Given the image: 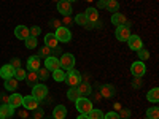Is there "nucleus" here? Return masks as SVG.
<instances>
[{
    "instance_id": "obj_7",
    "label": "nucleus",
    "mask_w": 159,
    "mask_h": 119,
    "mask_svg": "<svg viewBox=\"0 0 159 119\" xmlns=\"http://www.w3.org/2000/svg\"><path fill=\"white\" fill-rule=\"evenodd\" d=\"M115 35H116V38L119 40V42H127V38L132 35L130 33V27H127V25H118Z\"/></svg>"
},
{
    "instance_id": "obj_10",
    "label": "nucleus",
    "mask_w": 159,
    "mask_h": 119,
    "mask_svg": "<svg viewBox=\"0 0 159 119\" xmlns=\"http://www.w3.org/2000/svg\"><path fill=\"white\" fill-rule=\"evenodd\" d=\"M38 100H35L34 95H24L22 97V107L25 110H29V111H34L35 108H38Z\"/></svg>"
},
{
    "instance_id": "obj_16",
    "label": "nucleus",
    "mask_w": 159,
    "mask_h": 119,
    "mask_svg": "<svg viewBox=\"0 0 159 119\" xmlns=\"http://www.w3.org/2000/svg\"><path fill=\"white\" fill-rule=\"evenodd\" d=\"M15 110H16V108H13L11 105H8V103H3L2 107H0V119H7V117H11L13 114H15Z\"/></svg>"
},
{
    "instance_id": "obj_42",
    "label": "nucleus",
    "mask_w": 159,
    "mask_h": 119,
    "mask_svg": "<svg viewBox=\"0 0 159 119\" xmlns=\"http://www.w3.org/2000/svg\"><path fill=\"white\" fill-rule=\"evenodd\" d=\"M103 119H119L116 111H108L107 114H103Z\"/></svg>"
},
{
    "instance_id": "obj_56",
    "label": "nucleus",
    "mask_w": 159,
    "mask_h": 119,
    "mask_svg": "<svg viewBox=\"0 0 159 119\" xmlns=\"http://www.w3.org/2000/svg\"><path fill=\"white\" fill-rule=\"evenodd\" d=\"M46 119H51V117H46Z\"/></svg>"
},
{
    "instance_id": "obj_3",
    "label": "nucleus",
    "mask_w": 159,
    "mask_h": 119,
    "mask_svg": "<svg viewBox=\"0 0 159 119\" xmlns=\"http://www.w3.org/2000/svg\"><path fill=\"white\" fill-rule=\"evenodd\" d=\"M75 107H76V110L80 111V114H88V113L92 110V102H91L88 97H80V99L75 102Z\"/></svg>"
},
{
    "instance_id": "obj_14",
    "label": "nucleus",
    "mask_w": 159,
    "mask_h": 119,
    "mask_svg": "<svg viewBox=\"0 0 159 119\" xmlns=\"http://www.w3.org/2000/svg\"><path fill=\"white\" fill-rule=\"evenodd\" d=\"M84 16L88 18V21H89L91 24H96V22L99 21V11H97V8H94V7H89V8H86Z\"/></svg>"
},
{
    "instance_id": "obj_38",
    "label": "nucleus",
    "mask_w": 159,
    "mask_h": 119,
    "mask_svg": "<svg viewBox=\"0 0 159 119\" xmlns=\"http://www.w3.org/2000/svg\"><path fill=\"white\" fill-rule=\"evenodd\" d=\"M130 110L129 108H121L119 110V113H118V116H119V119H129L130 117Z\"/></svg>"
},
{
    "instance_id": "obj_13",
    "label": "nucleus",
    "mask_w": 159,
    "mask_h": 119,
    "mask_svg": "<svg viewBox=\"0 0 159 119\" xmlns=\"http://www.w3.org/2000/svg\"><path fill=\"white\" fill-rule=\"evenodd\" d=\"M42 67V59L38 56H30L27 59V72H37Z\"/></svg>"
},
{
    "instance_id": "obj_35",
    "label": "nucleus",
    "mask_w": 159,
    "mask_h": 119,
    "mask_svg": "<svg viewBox=\"0 0 159 119\" xmlns=\"http://www.w3.org/2000/svg\"><path fill=\"white\" fill-rule=\"evenodd\" d=\"M37 75H38V79H40V81H46V79H48V68H42V67H40L38 70H37Z\"/></svg>"
},
{
    "instance_id": "obj_8",
    "label": "nucleus",
    "mask_w": 159,
    "mask_h": 119,
    "mask_svg": "<svg viewBox=\"0 0 159 119\" xmlns=\"http://www.w3.org/2000/svg\"><path fill=\"white\" fill-rule=\"evenodd\" d=\"M56 5H57V11L61 13L62 16H70L72 15L73 8H72V3L70 2H67V0H59Z\"/></svg>"
},
{
    "instance_id": "obj_20",
    "label": "nucleus",
    "mask_w": 159,
    "mask_h": 119,
    "mask_svg": "<svg viewBox=\"0 0 159 119\" xmlns=\"http://www.w3.org/2000/svg\"><path fill=\"white\" fill-rule=\"evenodd\" d=\"M45 46H48V48H51V49L59 46V40L56 38L54 33H46V35H45Z\"/></svg>"
},
{
    "instance_id": "obj_44",
    "label": "nucleus",
    "mask_w": 159,
    "mask_h": 119,
    "mask_svg": "<svg viewBox=\"0 0 159 119\" xmlns=\"http://www.w3.org/2000/svg\"><path fill=\"white\" fill-rule=\"evenodd\" d=\"M51 56H54V57L62 56V49H61V48H52V49H51Z\"/></svg>"
},
{
    "instance_id": "obj_21",
    "label": "nucleus",
    "mask_w": 159,
    "mask_h": 119,
    "mask_svg": "<svg viewBox=\"0 0 159 119\" xmlns=\"http://www.w3.org/2000/svg\"><path fill=\"white\" fill-rule=\"evenodd\" d=\"M0 76H2L3 79H8V78H15V68H13L10 64L3 65V67L0 68Z\"/></svg>"
},
{
    "instance_id": "obj_26",
    "label": "nucleus",
    "mask_w": 159,
    "mask_h": 119,
    "mask_svg": "<svg viewBox=\"0 0 159 119\" xmlns=\"http://www.w3.org/2000/svg\"><path fill=\"white\" fill-rule=\"evenodd\" d=\"M65 76H67V72L64 68H57V70L52 72V78H54V81H57V83L65 81Z\"/></svg>"
},
{
    "instance_id": "obj_24",
    "label": "nucleus",
    "mask_w": 159,
    "mask_h": 119,
    "mask_svg": "<svg viewBox=\"0 0 159 119\" xmlns=\"http://www.w3.org/2000/svg\"><path fill=\"white\" fill-rule=\"evenodd\" d=\"M127 19H126V16L124 15H121V13H113V16H111V24H115L116 27L118 25H124V22H126Z\"/></svg>"
},
{
    "instance_id": "obj_49",
    "label": "nucleus",
    "mask_w": 159,
    "mask_h": 119,
    "mask_svg": "<svg viewBox=\"0 0 159 119\" xmlns=\"http://www.w3.org/2000/svg\"><path fill=\"white\" fill-rule=\"evenodd\" d=\"M105 3H107V0H99V8H105Z\"/></svg>"
},
{
    "instance_id": "obj_27",
    "label": "nucleus",
    "mask_w": 159,
    "mask_h": 119,
    "mask_svg": "<svg viewBox=\"0 0 159 119\" xmlns=\"http://www.w3.org/2000/svg\"><path fill=\"white\" fill-rule=\"evenodd\" d=\"M25 81H27V84L32 87L38 83V75L37 72H27V75H25Z\"/></svg>"
},
{
    "instance_id": "obj_5",
    "label": "nucleus",
    "mask_w": 159,
    "mask_h": 119,
    "mask_svg": "<svg viewBox=\"0 0 159 119\" xmlns=\"http://www.w3.org/2000/svg\"><path fill=\"white\" fill-rule=\"evenodd\" d=\"M54 35L59 40V43H69L72 40V32L69 30V27H64V25H61V27L56 29Z\"/></svg>"
},
{
    "instance_id": "obj_31",
    "label": "nucleus",
    "mask_w": 159,
    "mask_h": 119,
    "mask_svg": "<svg viewBox=\"0 0 159 119\" xmlns=\"http://www.w3.org/2000/svg\"><path fill=\"white\" fill-rule=\"evenodd\" d=\"M105 8H107L108 11H111V13H116V11L119 10L118 0H107V3H105Z\"/></svg>"
},
{
    "instance_id": "obj_4",
    "label": "nucleus",
    "mask_w": 159,
    "mask_h": 119,
    "mask_svg": "<svg viewBox=\"0 0 159 119\" xmlns=\"http://www.w3.org/2000/svg\"><path fill=\"white\" fill-rule=\"evenodd\" d=\"M59 64H61V68H64L65 72L70 70L75 67V56L70 54V52H64L59 59Z\"/></svg>"
},
{
    "instance_id": "obj_47",
    "label": "nucleus",
    "mask_w": 159,
    "mask_h": 119,
    "mask_svg": "<svg viewBox=\"0 0 159 119\" xmlns=\"http://www.w3.org/2000/svg\"><path fill=\"white\" fill-rule=\"evenodd\" d=\"M49 25H51V27H54V29H57V27H61V21L59 19H52L49 22Z\"/></svg>"
},
{
    "instance_id": "obj_15",
    "label": "nucleus",
    "mask_w": 159,
    "mask_h": 119,
    "mask_svg": "<svg viewBox=\"0 0 159 119\" xmlns=\"http://www.w3.org/2000/svg\"><path fill=\"white\" fill-rule=\"evenodd\" d=\"M78 92H80V95L81 97H89L91 95V92H92V86L88 83V81H83V83H80L76 86Z\"/></svg>"
},
{
    "instance_id": "obj_29",
    "label": "nucleus",
    "mask_w": 159,
    "mask_h": 119,
    "mask_svg": "<svg viewBox=\"0 0 159 119\" xmlns=\"http://www.w3.org/2000/svg\"><path fill=\"white\" fill-rule=\"evenodd\" d=\"M88 117H89V119H103V111L99 110V108H92V110L88 113Z\"/></svg>"
},
{
    "instance_id": "obj_17",
    "label": "nucleus",
    "mask_w": 159,
    "mask_h": 119,
    "mask_svg": "<svg viewBox=\"0 0 159 119\" xmlns=\"http://www.w3.org/2000/svg\"><path fill=\"white\" fill-rule=\"evenodd\" d=\"M75 22L78 25H81V27H86V29H92V27H94V24H91L88 21V18L84 16V13H78V15L75 16Z\"/></svg>"
},
{
    "instance_id": "obj_30",
    "label": "nucleus",
    "mask_w": 159,
    "mask_h": 119,
    "mask_svg": "<svg viewBox=\"0 0 159 119\" xmlns=\"http://www.w3.org/2000/svg\"><path fill=\"white\" fill-rule=\"evenodd\" d=\"M24 43H25V48L27 49H35L38 46V40L35 37H29V38L24 40Z\"/></svg>"
},
{
    "instance_id": "obj_50",
    "label": "nucleus",
    "mask_w": 159,
    "mask_h": 119,
    "mask_svg": "<svg viewBox=\"0 0 159 119\" xmlns=\"http://www.w3.org/2000/svg\"><path fill=\"white\" fill-rule=\"evenodd\" d=\"M121 108H123V107H121V103H115V110H118V111H119Z\"/></svg>"
},
{
    "instance_id": "obj_41",
    "label": "nucleus",
    "mask_w": 159,
    "mask_h": 119,
    "mask_svg": "<svg viewBox=\"0 0 159 119\" xmlns=\"http://www.w3.org/2000/svg\"><path fill=\"white\" fill-rule=\"evenodd\" d=\"M29 32H30V37H35V38H37L40 33H42V29H40L38 25H34V27L29 29Z\"/></svg>"
},
{
    "instance_id": "obj_45",
    "label": "nucleus",
    "mask_w": 159,
    "mask_h": 119,
    "mask_svg": "<svg viewBox=\"0 0 159 119\" xmlns=\"http://www.w3.org/2000/svg\"><path fill=\"white\" fill-rule=\"evenodd\" d=\"M0 102H2V103H8L10 102V95H7L5 92H0Z\"/></svg>"
},
{
    "instance_id": "obj_48",
    "label": "nucleus",
    "mask_w": 159,
    "mask_h": 119,
    "mask_svg": "<svg viewBox=\"0 0 159 119\" xmlns=\"http://www.w3.org/2000/svg\"><path fill=\"white\" fill-rule=\"evenodd\" d=\"M62 22H64V27H67V25H70L73 21H72L70 16H64V21H62Z\"/></svg>"
},
{
    "instance_id": "obj_2",
    "label": "nucleus",
    "mask_w": 159,
    "mask_h": 119,
    "mask_svg": "<svg viewBox=\"0 0 159 119\" xmlns=\"http://www.w3.org/2000/svg\"><path fill=\"white\" fill-rule=\"evenodd\" d=\"M30 95H34L35 100H38V102H43L48 97V86L37 83L35 86H32V94Z\"/></svg>"
},
{
    "instance_id": "obj_53",
    "label": "nucleus",
    "mask_w": 159,
    "mask_h": 119,
    "mask_svg": "<svg viewBox=\"0 0 159 119\" xmlns=\"http://www.w3.org/2000/svg\"><path fill=\"white\" fill-rule=\"evenodd\" d=\"M52 2H56V3H57V2H59V0H52Z\"/></svg>"
},
{
    "instance_id": "obj_6",
    "label": "nucleus",
    "mask_w": 159,
    "mask_h": 119,
    "mask_svg": "<svg viewBox=\"0 0 159 119\" xmlns=\"http://www.w3.org/2000/svg\"><path fill=\"white\" fill-rule=\"evenodd\" d=\"M130 73L137 76V78H143V75L147 73V65L142 60H135L134 64L130 65Z\"/></svg>"
},
{
    "instance_id": "obj_19",
    "label": "nucleus",
    "mask_w": 159,
    "mask_h": 119,
    "mask_svg": "<svg viewBox=\"0 0 159 119\" xmlns=\"http://www.w3.org/2000/svg\"><path fill=\"white\" fill-rule=\"evenodd\" d=\"M15 35H16V38H19V40L29 38V37H30L29 27H25V25H18V27L15 29Z\"/></svg>"
},
{
    "instance_id": "obj_55",
    "label": "nucleus",
    "mask_w": 159,
    "mask_h": 119,
    "mask_svg": "<svg viewBox=\"0 0 159 119\" xmlns=\"http://www.w3.org/2000/svg\"><path fill=\"white\" fill-rule=\"evenodd\" d=\"M145 119H148V117H147V116H145Z\"/></svg>"
},
{
    "instance_id": "obj_37",
    "label": "nucleus",
    "mask_w": 159,
    "mask_h": 119,
    "mask_svg": "<svg viewBox=\"0 0 159 119\" xmlns=\"http://www.w3.org/2000/svg\"><path fill=\"white\" fill-rule=\"evenodd\" d=\"M45 117V111H43V108H35L34 110V113H32V119H43Z\"/></svg>"
},
{
    "instance_id": "obj_36",
    "label": "nucleus",
    "mask_w": 159,
    "mask_h": 119,
    "mask_svg": "<svg viewBox=\"0 0 159 119\" xmlns=\"http://www.w3.org/2000/svg\"><path fill=\"white\" fill-rule=\"evenodd\" d=\"M25 75H27V72H25L22 67L15 70V78L18 79V81H22V79H25Z\"/></svg>"
},
{
    "instance_id": "obj_1",
    "label": "nucleus",
    "mask_w": 159,
    "mask_h": 119,
    "mask_svg": "<svg viewBox=\"0 0 159 119\" xmlns=\"http://www.w3.org/2000/svg\"><path fill=\"white\" fill-rule=\"evenodd\" d=\"M83 81V76H81V73H80L78 70H75V68H70V70H67V76H65V83H67L69 86H72V87H76L80 83Z\"/></svg>"
},
{
    "instance_id": "obj_33",
    "label": "nucleus",
    "mask_w": 159,
    "mask_h": 119,
    "mask_svg": "<svg viewBox=\"0 0 159 119\" xmlns=\"http://www.w3.org/2000/svg\"><path fill=\"white\" fill-rule=\"evenodd\" d=\"M147 117L148 119H157L159 117V108L157 107H151L147 110Z\"/></svg>"
},
{
    "instance_id": "obj_54",
    "label": "nucleus",
    "mask_w": 159,
    "mask_h": 119,
    "mask_svg": "<svg viewBox=\"0 0 159 119\" xmlns=\"http://www.w3.org/2000/svg\"><path fill=\"white\" fill-rule=\"evenodd\" d=\"M88 2H92V0H88Z\"/></svg>"
},
{
    "instance_id": "obj_43",
    "label": "nucleus",
    "mask_w": 159,
    "mask_h": 119,
    "mask_svg": "<svg viewBox=\"0 0 159 119\" xmlns=\"http://www.w3.org/2000/svg\"><path fill=\"white\" fill-rule=\"evenodd\" d=\"M18 116L21 117V119H27L29 117V110H21V111H18Z\"/></svg>"
},
{
    "instance_id": "obj_40",
    "label": "nucleus",
    "mask_w": 159,
    "mask_h": 119,
    "mask_svg": "<svg viewBox=\"0 0 159 119\" xmlns=\"http://www.w3.org/2000/svg\"><path fill=\"white\" fill-rule=\"evenodd\" d=\"M10 65H11L15 70H16V68H21V59H19V57H13V59L10 60Z\"/></svg>"
},
{
    "instance_id": "obj_23",
    "label": "nucleus",
    "mask_w": 159,
    "mask_h": 119,
    "mask_svg": "<svg viewBox=\"0 0 159 119\" xmlns=\"http://www.w3.org/2000/svg\"><path fill=\"white\" fill-rule=\"evenodd\" d=\"M147 100L151 102V103H157L159 102V89L157 87H153L147 92Z\"/></svg>"
},
{
    "instance_id": "obj_22",
    "label": "nucleus",
    "mask_w": 159,
    "mask_h": 119,
    "mask_svg": "<svg viewBox=\"0 0 159 119\" xmlns=\"http://www.w3.org/2000/svg\"><path fill=\"white\" fill-rule=\"evenodd\" d=\"M8 105H11L13 108L21 107V105H22V95H21V94H16V92H13V94L10 95V102H8Z\"/></svg>"
},
{
    "instance_id": "obj_9",
    "label": "nucleus",
    "mask_w": 159,
    "mask_h": 119,
    "mask_svg": "<svg viewBox=\"0 0 159 119\" xmlns=\"http://www.w3.org/2000/svg\"><path fill=\"white\" fill-rule=\"evenodd\" d=\"M100 95H102V99H113L115 97V94H116V89H115V86L113 84H102L100 86Z\"/></svg>"
},
{
    "instance_id": "obj_34",
    "label": "nucleus",
    "mask_w": 159,
    "mask_h": 119,
    "mask_svg": "<svg viewBox=\"0 0 159 119\" xmlns=\"http://www.w3.org/2000/svg\"><path fill=\"white\" fill-rule=\"evenodd\" d=\"M137 54H139V59H140L142 62L150 59V51H148V49H145V48H140V49L137 51Z\"/></svg>"
},
{
    "instance_id": "obj_11",
    "label": "nucleus",
    "mask_w": 159,
    "mask_h": 119,
    "mask_svg": "<svg viewBox=\"0 0 159 119\" xmlns=\"http://www.w3.org/2000/svg\"><path fill=\"white\" fill-rule=\"evenodd\" d=\"M127 46L132 49V51H139L140 48H143V42L139 35H130L127 38Z\"/></svg>"
},
{
    "instance_id": "obj_32",
    "label": "nucleus",
    "mask_w": 159,
    "mask_h": 119,
    "mask_svg": "<svg viewBox=\"0 0 159 119\" xmlns=\"http://www.w3.org/2000/svg\"><path fill=\"white\" fill-rule=\"evenodd\" d=\"M40 59H46V57H49L51 56V48H48V46H43V48H40L38 49V54H37Z\"/></svg>"
},
{
    "instance_id": "obj_18",
    "label": "nucleus",
    "mask_w": 159,
    "mask_h": 119,
    "mask_svg": "<svg viewBox=\"0 0 159 119\" xmlns=\"http://www.w3.org/2000/svg\"><path fill=\"white\" fill-rule=\"evenodd\" d=\"M65 116H67V108L64 105H56L52 110V119H65Z\"/></svg>"
},
{
    "instance_id": "obj_12",
    "label": "nucleus",
    "mask_w": 159,
    "mask_h": 119,
    "mask_svg": "<svg viewBox=\"0 0 159 119\" xmlns=\"http://www.w3.org/2000/svg\"><path fill=\"white\" fill-rule=\"evenodd\" d=\"M45 68H48V72H54V70L61 68L59 57H54V56L46 57V59H45Z\"/></svg>"
},
{
    "instance_id": "obj_39",
    "label": "nucleus",
    "mask_w": 159,
    "mask_h": 119,
    "mask_svg": "<svg viewBox=\"0 0 159 119\" xmlns=\"http://www.w3.org/2000/svg\"><path fill=\"white\" fill-rule=\"evenodd\" d=\"M142 86H143V79L134 76V79H132V87H134V89H140Z\"/></svg>"
},
{
    "instance_id": "obj_52",
    "label": "nucleus",
    "mask_w": 159,
    "mask_h": 119,
    "mask_svg": "<svg viewBox=\"0 0 159 119\" xmlns=\"http://www.w3.org/2000/svg\"><path fill=\"white\" fill-rule=\"evenodd\" d=\"M67 2H70V3H72V2H76V0H67Z\"/></svg>"
},
{
    "instance_id": "obj_28",
    "label": "nucleus",
    "mask_w": 159,
    "mask_h": 119,
    "mask_svg": "<svg viewBox=\"0 0 159 119\" xmlns=\"http://www.w3.org/2000/svg\"><path fill=\"white\" fill-rule=\"evenodd\" d=\"M80 97H81V95H80V92H78L76 87H70V89L67 90V99H69L70 102H76Z\"/></svg>"
},
{
    "instance_id": "obj_46",
    "label": "nucleus",
    "mask_w": 159,
    "mask_h": 119,
    "mask_svg": "<svg viewBox=\"0 0 159 119\" xmlns=\"http://www.w3.org/2000/svg\"><path fill=\"white\" fill-rule=\"evenodd\" d=\"M91 94H92V99H94L96 102H100V100H102V95H100V92H99V90H97V92H94V90H92Z\"/></svg>"
},
{
    "instance_id": "obj_25",
    "label": "nucleus",
    "mask_w": 159,
    "mask_h": 119,
    "mask_svg": "<svg viewBox=\"0 0 159 119\" xmlns=\"http://www.w3.org/2000/svg\"><path fill=\"white\" fill-rule=\"evenodd\" d=\"M3 86L10 92H16V89H18V79L16 78H8V79H5V84Z\"/></svg>"
},
{
    "instance_id": "obj_51",
    "label": "nucleus",
    "mask_w": 159,
    "mask_h": 119,
    "mask_svg": "<svg viewBox=\"0 0 159 119\" xmlns=\"http://www.w3.org/2000/svg\"><path fill=\"white\" fill-rule=\"evenodd\" d=\"M76 119H89V117H88V114H80Z\"/></svg>"
}]
</instances>
